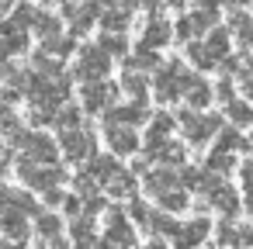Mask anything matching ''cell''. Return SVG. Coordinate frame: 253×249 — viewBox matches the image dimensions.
<instances>
[{"instance_id": "cell-1", "label": "cell", "mask_w": 253, "mask_h": 249, "mask_svg": "<svg viewBox=\"0 0 253 249\" xmlns=\"http://www.w3.org/2000/svg\"><path fill=\"white\" fill-rule=\"evenodd\" d=\"M194 73L187 70V63L184 59H163V66L156 70V76H153V97L160 101V104H173V101H180L184 97V87H187V80H191Z\"/></svg>"}, {"instance_id": "cell-2", "label": "cell", "mask_w": 253, "mask_h": 249, "mask_svg": "<svg viewBox=\"0 0 253 249\" xmlns=\"http://www.w3.org/2000/svg\"><path fill=\"white\" fill-rule=\"evenodd\" d=\"M177 121H180V132H184V139H187L191 145L211 142V139L222 132V125H225L218 114H201L198 107H184V111L177 114Z\"/></svg>"}, {"instance_id": "cell-3", "label": "cell", "mask_w": 253, "mask_h": 249, "mask_svg": "<svg viewBox=\"0 0 253 249\" xmlns=\"http://www.w3.org/2000/svg\"><path fill=\"white\" fill-rule=\"evenodd\" d=\"M18 180L32 190H49V187H63L66 183V170L56 163H35L28 156L18 159Z\"/></svg>"}, {"instance_id": "cell-4", "label": "cell", "mask_w": 253, "mask_h": 249, "mask_svg": "<svg viewBox=\"0 0 253 249\" xmlns=\"http://www.w3.org/2000/svg\"><path fill=\"white\" fill-rule=\"evenodd\" d=\"M59 149H63V159L66 163H77L84 166L94 152H97V139L90 128L77 125V128H59Z\"/></svg>"}, {"instance_id": "cell-5", "label": "cell", "mask_w": 253, "mask_h": 249, "mask_svg": "<svg viewBox=\"0 0 253 249\" xmlns=\"http://www.w3.org/2000/svg\"><path fill=\"white\" fill-rule=\"evenodd\" d=\"M111 59H115V56H111L108 49H101V45H84L70 73H73V80H80V83H87V80H104V76L111 73Z\"/></svg>"}, {"instance_id": "cell-6", "label": "cell", "mask_w": 253, "mask_h": 249, "mask_svg": "<svg viewBox=\"0 0 253 249\" xmlns=\"http://www.w3.org/2000/svg\"><path fill=\"white\" fill-rule=\"evenodd\" d=\"M118 97H122V83H108V76L104 80H87L84 90H80V104H84L87 114H104L111 104H118Z\"/></svg>"}, {"instance_id": "cell-7", "label": "cell", "mask_w": 253, "mask_h": 249, "mask_svg": "<svg viewBox=\"0 0 253 249\" xmlns=\"http://www.w3.org/2000/svg\"><path fill=\"white\" fill-rule=\"evenodd\" d=\"M215 25H218V11L194 7L191 14H180V18L173 21V38L184 45V42H191V38H198V35H208Z\"/></svg>"}, {"instance_id": "cell-8", "label": "cell", "mask_w": 253, "mask_h": 249, "mask_svg": "<svg viewBox=\"0 0 253 249\" xmlns=\"http://www.w3.org/2000/svg\"><path fill=\"white\" fill-rule=\"evenodd\" d=\"M101 246H135V221H132V214L122 211L118 204L108 208V221H104Z\"/></svg>"}, {"instance_id": "cell-9", "label": "cell", "mask_w": 253, "mask_h": 249, "mask_svg": "<svg viewBox=\"0 0 253 249\" xmlns=\"http://www.w3.org/2000/svg\"><path fill=\"white\" fill-rule=\"evenodd\" d=\"M18 149H21V156H28V159H35V163H56V159L63 156L59 139H49L42 128L25 132V139L18 142Z\"/></svg>"}, {"instance_id": "cell-10", "label": "cell", "mask_w": 253, "mask_h": 249, "mask_svg": "<svg viewBox=\"0 0 253 249\" xmlns=\"http://www.w3.org/2000/svg\"><path fill=\"white\" fill-rule=\"evenodd\" d=\"M146 121H149V104L135 101V97L128 104H111L104 111V118H101V125H132V128H139Z\"/></svg>"}, {"instance_id": "cell-11", "label": "cell", "mask_w": 253, "mask_h": 249, "mask_svg": "<svg viewBox=\"0 0 253 249\" xmlns=\"http://www.w3.org/2000/svg\"><path fill=\"white\" fill-rule=\"evenodd\" d=\"M104 128V142L115 156H139L142 152V139L135 135L132 125H101Z\"/></svg>"}, {"instance_id": "cell-12", "label": "cell", "mask_w": 253, "mask_h": 249, "mask_svg": "<svg viewBox=\"0 0 253 249\" xmlns=\"http://www.w3.org/2000/svg\"><path fill=\"white\" fill-rule=\"evenodd\" d=\"M177 183H180V166L160 163V166H153V170L142 173V187H146L149 197H160L163 190H170V187H177Z\"/></svg>"}, {"instance_id": "cell-13", "label": "cell", "mask_w": 253, "mask_h": 249, "mask_svg": "<svg viewBox=\"0 0 253 249\" xmlns=\"http://www.w3.org/2000/svg\"><path fill=\"white\" fill-rule=\"evenodd\" d=\"M0 232H4L11 242H32V228H28V214L25 211H18L14 204L7 208V211H0Z\"/></svg>"}, {"instance_id": "cell-14", "label": "cell", "mask_w": 253, "mask_h": 249, "mask_svg": "<svg viewBox=\"0 0 253 249\" xmlns=\"http://www.w3.org/2000/svg\"><path fill=\"white\" fill-rule=\"evenodd\" d=\"M170 42H173V25L163 21V14H160V18H149V21L142 25L139 45H146V49H163V45H170Z\"/></svg>"}, {"instance_id": "cell-15", "label": "cell", "mask_w": 253, "mask_h": 249, "mask_svg": "<svg viewBox=\"0 0 253 249\" xmlns=\"http://www.w3.org/2000/svg\"><path fill=\"white\" fill-rule=\"evenodd\" d=\"M208 235H211V218L198 214V218H191V221L180 225V232L173 235V246H201Z\"/></svg>"}, {"instance_id": "cell-16", "label": "cell", "mask_w": 253, "mask_h": 249, "mask_svg": "<svg viewBox=\"0 0 253 249\" xmlns=\"http://www.w3.org/2000/svg\"><path fill=\"white\" fill-rule=\"evenodd\" d=\"M132 14H135V4H118V7H104L101 11V32H128L132 28Z\"/></svg>"}, {"instance_id": "cell-17", "label": "cell", "mask_w": 253, "mask_h": 249, "mask_svg": "<svg viewBox=\"0 0 253 249\" xmlns=\"http://www.w3.org/2000/svg\"><path fill=\"white\" fill-rule=\"evenodd\" d=\"M184 101H187V107H198V111H205L211 101H215V87L205 80V76H191L187 80V87H184Z\"/></svg>"}, {"instance_id": "cell-18", "label": "cell", "mask_w": 253, "mask_h": 249, "mask_svg": "<svg viewBox=\"0 0 253 249\" xmlns=\"http://www.w3.org/2000/svg\"><path fill=\"white\" fill-rule=\"evenodd\" d=\"M97 214H77L73 218V225H70V239H73V246H101V235H97V221H94Z\"/></svg>"}, {"instance_id": "cell-19", "label": "cell", "mask_w": 253, "mask_h": 249, "mask_svg": "<svg viewBox=\"0 0 253 249\" xmlns=\"http://www.w3.org/2000/svg\"><path fill=\"white\" fill-rule=\"evenodd\" d=\"M28 45H32L28 28H18V25H14L7 35H0V63H4V59H14V56H25Z\"/></svg>"}, {"instance_id": "cell-20", "label": "cell", "mask_w": 253, "mask_h": 249, "mask_svg": "<svg viewBox=\"0 0 253 249\" xmlns=\"http://www.w3.org/2000/svg\"><path fill=\"white\" fill-rule=\"evenodd\" d=\"M87 170L97 177V183H108V180H111L115 173H122L125 166H122V156H115V152H104V156L94 152V156L87 159Z\"/></svg>"}, {"instance_id": "cell-21", "label": "cell", "mask_w": 253, "mask_h": 249, "mask_svg": "<svg viewBox=\"0 0 253 249\" xmlns=\"http://www.w3.org/2000/svg\"><path fill=\"white\" fill-rule=\"evenodd\" d=\"M177 125H180V121H177L173 114H167V111L149 114V121H146V142H163V139H170Z\"/></svg>"}, {"instance_id": "cell-22", "label": "cell", "mask_w": 253, "mask_h": 249, "mask_svg": "<svg viewBox=\"0 0 253 249\" xmlns=\"http://www.w3.org/2000/svg\"><path fill=\"white\" fill-rule=\"evenodd\" d=\"M135 177H139L135 170H122V173H115V177L104 183V194H108V197H135V187H139Z\"/></svg>"}, {"instance_id": "cell-23", "label": "cell", "mask_w": 253, "mask_h": 249, "mask_svg": "<svg viewBox=\"0 0 253 249\" xmlns=\"http://www.w3.org/2000/svg\"><path fill=\"white\" fill-rule=\"evenodd\" d=\"M229 32H232V38H236L246 52H253V18H250V14H243V11L236 7L232 18H229Z\"/></svg>"}, {"instance_id": "cell-24", "label": "cell", "mask_w": 253, "mask_h": 249, "mask_svg": "<svg viewBox=\"0 0 253 249\" xmlns=\"http://www.w3.org/2000/svg\"><path fill=\"white\" fill-rule=\"evenodd\" d=\"M146 228H149L153 235H160V239H170V242H173V235L180 232V221L173 218V211H163V208H160V211H153V214H149V225H146Z\"/></svg>"}, {"instance_id": "cell-25", "label": "cell", "mask_w": 253, "mask_h": 249, "mask_svg": "<svg viewBox=\"0 0 253 249\" xmlns=\"http://www.w3.org/2000/svg\"><path fill=\"white\" fill-rule=\"evenodd\" d=\"M125 66L142 70V73H153V70H160V66H163V59H160V49H146V45H139L135 52H128V56H125Z\"/></svg>"}, {"instance_id": "cell-26", "label": "cell", "mask_w": 253, "mask_h": 249, "mask_svg": "<svg viewBox=\"0 0 253 249\" xmlns=\"http://www.w3.org/2000/svg\"><path fill=\"white\" fill-rule=\"evenodd\" d=\"M35 232H39V235H42V242L49 246L52 239H59V235H63V218H59L56 211H45V208H42V211L35 214Z\"/></svg>"}, {"instance_id": "cell-27", "label": "cell", "mask_w": 253, "mask_h": 249, "mask_svg": "<svg viewBox=\"0 0 253 249\" xmlns=\"http://www.w3.org/2000/svg\"><path fill=\"white\" fill-rule=\"evenodd\" d=\"M205 45H208V52H211V56L218 59V66H222V63L229 59V45H232V32H229V28H218V25H215V28L208 32V38H205Z\"/></svg>"}, {"instance_id": "cell-28", "label": "cell", "mask_w": 253, "mask_h": 249, "mask_svg": "<svg viewBox=\"0 0 253 249\" xmlns=\"http://www.w3.org/2000/svg\"><path fill=\"white\" fill-rule=\"evenodd\" d=\"M184 56H187V63H194L201 73H208V70H215V66H218V59L208 52V45H205V42H194V38H191V42H184Z\"/></svg>"}, {"instance_id": "cell-29", "label": "cell", "mask_w": 253, "mask_h": 249, "mask_svg": "<svg viewBox=\"0 0 253 249\" xmlns=\"http://www.w3.org/2000/svg\"><path fill=\"white\" fill-rule=\"evenodd\" d=\"M146 90H149L146 73L125 66V73H122V94H128V97H135V101H146Z\"/></svg>"}, {"instance_id": "cell-30", "label": "cell", "mask_w": 253, "mask_h": 249, "mask_svg": "<svg viewBox=\"0 0 253 249\" xmlns=\"http://www.w3.org/2000/svg\"><path fill=\"white\" fill-rule=\"evenodd\" d=\"M215 145L218 149H229V152H246L250 145H253V139H243V132H239V125H222V132L215 135Z\"/></svg>"}, {"instance_id": "cell-31", "label": "cell", "mask_w": 253, "mask_h": 249, "mask_svg": "<svg viewBox=\"0 0 253 249\" xmlns=\"http://www.w3.org/2000/svg\"><path fill=\"white\" fill-rule=\"evenodd\" d=\"M32 32H35V35H39L42 42H49V38L63 35V14H49V11H39V18H35Z\"/></svg>"}, {"instance_id": "cell-32", "label": "cell", "mask_w": 253, "mask_h": 249, "mask_svg": "<svg viewBox=\"0 0 253 249\" xmlns=\"http://www.w3.org/2000/svg\"><path fill=\"white\" fill-rule=\"evenodd\" d=\"M56 114H59V107L56 104H42V101H32V107H28V125L32 128H49V125H56Z\"/></svg>"}, {"instance_id": "cell-33", "label": "cell", "mask_w": 253, "mask_h": 249, "mask_svg": "<svg viewBox=\"0 0 253 249\" xmlns=\"http://www.w3.org/2000/svg\"><path fill=\"white\" fill-rule=\"evenodd\" d=\"M156 204L163 208V211H173V214H180V211H187V204H191V197H187V187H170V190H163L160 197H156Z\"/></svg>"}, {"instance_id": "cell-34", "label": "cell", "mask_w": 253, "mask_h": 249, "mask_svg": "<svg viewBox=\"0 0 253 249\" xmlns=\"http://www.w3.org/2000/svg\"><path fill=\"white\" fill-rule=\"evenodd\" d=\"M205 166H208L211 173H222V177H225V173H232V170H236V152H229V149H218V145H215V149L205 156Z\"/></svg>"}, {"instance_id": "cell-35", "label": "cell", "mask_w": 253, "mask_h": 249, "mask_svg": "<svg viewBox=\"0 0 253 249\" xmlns=\"http://www.w3.org/2000/svg\"><path fill=\"white\" fill-rule=\"evenodd\" d=\"M225 118H229L232 125H239V128L253 125V101H239V97H232V101L225 104Z\"/></svg>"}, {"instance_id": "cell-36", "label": "cell", "mask_w": 253, "mask_h": 249, "mask_svg": "<svg viewBox=\"0 0 253 249\" xmlns=\"http://www.w3.org/2000/svg\"><path fill=\"white\" fill-rule=\"evenodd\" d=\"M32 70H35V73H45V76H59V73H66V70H63V59L52 56V52H45V49H39V52L32 56Z\"/></svg>"}, {"instance_id": "cell-37", "label": "cell", "mask_w": 253, "mask_h": 249, "mask_svg": "<svg viewBox=\"0 0 253 249\" xmlns=\"http://www.w3.org/2000/svg\"><path fill=\"white\" fill-rule=\"evenodd\" d=\"M39 11H42V7H35L32 0H18V4L11 7V14H7V18H11V21H14L18 28H28V32H32V25H35Z\"/></svg>"}, {"instance_id": "cell-38", "label": "cell", "mask_w": 253, "mask_h": 249, "mask_svg": "<svg viewBox=\"0 0 253 249\" xmlns=\"http://www.w3.org/2000/svg\"><path fill=\"white\" fill-rule=\"evenodd\" d=\"M42 49L52 52V56H59V59H70V56L77 52V35H73V32H70V35H56V38L42 42Z\"/></svg>"}, {"instance_id": "cell-39", "label": "cell", "mask_w": 253, "mask_h": 249, "mask_svg": "<svg viewBox=\"0 0 253 249\" xmlns=\"http://www.w3.org/2000/svg\"><path fill=\"white\" fill-rule=\"evenodd\" d=\"M97 45L108 49L115 59H118V56H128V38H125V32H101Z\"/></svg>"}, {"instance_id": "cell-40", "label": "cell", "mask_w": 253, "mask_h": 249, "mask_svg": "<svg viewBox=\"0 0 253 249\" xmlns=\"http://www.w3.org/2000/svg\"><path fill=\"white\" fill-rule=\"evenodd\" d=\"M77 125H84V104L77 107V104H63L59 107V114H56V128H77Z\"/></svg>"}, {"instance_id": "cell-41", "label": "cell", "mask_w": 253, "mask_h": 249, "mask_svg": "<svg viewBox=\"0 0 253 249\" xmlns=\"http://www.w3.org/2000/svg\"><path fill=\"white\" fill-rule=\"evenodd\" d=\"M18 211H25V214H39L42 211V204L35 201V194H32V187L28 190H14V201H11Z\"/></svg>"}, {"instance_id": "cell-42", "label": "cell", "mask_w": 253, "mask_h": 249, "mask_svg": "<svg viewBox=\"0 0 253 249\" xmlns=\"http://www.w3.org/2000/svg\"><path fill=\"white\" fill-rule=\"evenodd\" d=\"M128 214H132V221L139 225V228H146L149 225V214H153V208L146 204V201H139V197H128V208H125Z\"/></svg>"}, {"instance_id": "cell-43", "label": "cell", "mask_w": 253, "mask_h": 249, "mask_svg": "<svg viewBox=\"0 0 253 249\" xmlns=\"http://www.w3.org/2000/svg\"><path fill=\"white\" fill-rule=\"evenodd\" d=\"M205 173H208V170H198V166H180V187H187V190H194V194H198V187L205 183Z\"/></svg>"}, {"instance_id": "cell-44", "label": "cell", "mask_w": 253, "mask_h": 249, "mask_svg": "<svg viewBox=\"0 0 253 249\" xmlns=\"http://www.w3.org/2000/svg\"><path fill=\"white\" fill-rule=\"evenodd\" d=\"M63 214H66V218L84 214V194H77V190H73V194H66V197H63Z\"/></svg>"}, {"instance_id": "cell-45", "label": "cell", "mask_w": 253, "mask_h": 249, "mask_svg": "<svg viewBox=\"0 0 253 249\" xmlns=\"http://www.w3.org/2000/svg\"><path fill=\"white\" fill-rule=\"evenodd\" d=\"M232 97H236V87H232V80H229V76H225V80H218V83H215V101L229 104Z\"/></svg>"}, {"instance_id": "cell-46", "label": "cell", "mask_w": 253, "mask_h": 249, "mask_svg": "<svg viewBox=\"0 0 253 249\" xmlns=\"http://www.w3.org/2000/svg\"><path fill=\"white\" fill-rule=\"evenodd\" d=\"M108 208H111V204H108L101 194H90V197H84V211H87V214H101V211H108Z\"/></svg>"}, {"instance_id": "cell-47", "label": "cell", "mask_w": 253, "mask_h": 249, "mask_svg": "<svg viewBox=\"0 0 253 249\" xmlns=\"http://www.w3.org/2000/svg\"><path fill=\"white\" fill-rule=\"evenodd\" d=\"M239 180H243V190L253 194V159H243V166H239Z\"/></svg>"}, {"instance_id": "cell-48", "label": "cell", "mask_w": 253, "mask_h": 249, "mask_svg": "<svg viewBox=\"0 0 253 249\" xmlns=\"http://www.w3.org/2000/svg\"><path fill=\"white\" fill-rule=\"evenodd\" d=\"M42 197H45V208H63V187H49V190H42Z\"/></svg>"}, {"instance_id": "cell-49", "label": "cell", "mask_w": 253, "mask_h": 249, "mask_svg": "<svg viewBox=\"0 0 253 249\" xmlns=\"http://www.w3.org/2000/svg\"><path fill=\"white\" fill-rule=\"evenodd\" d=\"M11 163H14V145L11 142H0V173H7Z\"/></svg>"}, {"instance_id": "cell-50", "label": "cell", "mask_w": 253, "mask_h": 249, "mask_svg": "<svg viewBox=\"0 0 253 249\" xmlns=\"http://www.w3.org/2000/svg\"><path fill=\"white\" fill-rule=\"evenodd\" d=\"M139 7L146 11V18H160L163 14V0H139Z\"/></svg>"}, {"instance_id": "cell-51", "label": "cell", "mask_w": 253, "mask_h": 249, "mask_svg": "<svg viewBox=\"0 0 253 249\" xmlns=\"http://www.w3.org/2000/svg\"><path fill=\"white\" fill-rule=\"evenodd\" d=\"M11 201H14V190L0 183V211H7V208H11Z\"/></svg>"}, {"instance_id": "cell-52", "label": "cell", "mask_w": 253, "mask_h": 249, "mask_svg": "<svg viewBox=\"0 0 253 249\" xmlns=\"http://www.w3.org/2000/svg\"><path fill=\"white\" fill-rule=\"evenodd\" d=\"M225 0H194V7H205V11H218Z\"/></svg>"}, {"instance_id": "cell-53", "label": "cell", "mask_w": 253, "mask_h": 249, "mask_svg": "<svg viewBox=\"0 0 253 249\" xmlns=\"http://www.w3.org/2000/svg\"><path fill=\"white\" fill-rule=\"evenodd\" d=\"M101 7H118V4H135L139 7V0H97Z\"/></svg>"}, {"instance_id": "cell-54", "label": "cell", "mask_w": 253, "mask_h": 249, "mask_svg": "<svg viewBox=\"0 0 253 249\" xmlns=\"http://www.w3.org/2000/svg\"><path fill=\"white\" fill-rule=\"evenodd\" d=\"M7 114H11V104H7L4 97H0V125H4V118H7Z\"/></svg>"}, {"instance_id": "cell-55", "label": "cell", "mask_w": 253, "mask_h": 249, "mask_svg": "<svg viewBox=\"0 0 253 249\" xmlns=\"http://www.w3.org/2000/svg\"><path fill=\"white\" fill-rule=\"evenodd\" d=\"M225 4H229V7H250L253 0H225Z\"/></svg>"}, {"instance_id": "cell-56", "label": "cell", "mask_w": 253, "mask_h": 249, "mask_svg": "<svg viewBox=\"0 0 253 249\" xmlns=\"http://www.w3.org/2000/svg\"><path fill=\"white\" fill-rule=\"evenodd\" d=\"M167 4H170V7H184V0H167Z\"/></svg>"}, {"instance_id": "cell-57", "label": "cell", "mask_w": 253, "mask_h": 249, "mask_svg": "<svg viewBox=\"0 0 253 249\" xmlns=\"http://www.w3.org/2000/svg\"><path fill=\"white\" fill-rule=\"evenodd\" d=\"M11 4H18V0H11Z\"/></svg>"}]
</instances>
